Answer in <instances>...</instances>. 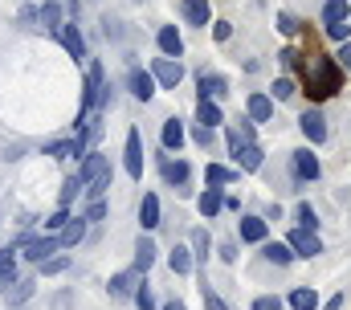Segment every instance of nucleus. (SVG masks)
Listing matches in <instances>:
<instances>
[{"label":"nucleus","instance_id":"1","mask_svg":"<svg viewBox=\"0 0 351 310\" xmlns=\"http://www.w3.org/2000/svg\"><path fill=\"white\" fill-rule=\"evenodd\" d=\"M302 82H306V94H311L315 102H323V98H331V94L343 90V66L331 62V58H323V53H315V58L302 66Z\"/></svg>","mask_w":351,"mask_h":310},{"label":"nucleus","instance_id":"2","mask_svg":"<svg viewBox=\"0 0 351 310\" xmlns=\"http://www.w3.org/2000/svg\"><path fill=\"white\" fill-rule=\"evenodd\" d=\"M78 180H82V188H86L90 196L98 200V196L110 188V163H106V155L90 152L86 159H82V167H78Z\"/></svg>","mask_w":351,"mask_h":310},{"label":"nucleus","instance_id":"3","mask_svg":"<svg viewBox=\"0 0 351 310\" xmlns=\"http://www.w3.org/2000/svg\"><path fill=\"white\" fill-rule=\"evenodd\" d=\"M127 176L131 180H143V139H139L135 127L127 131Z\"/></svg>","mask_w":351,"mask_h":310},{"label":"nucleus","instance_id":"4","mask_svg":"<svg viewBox=\"0 0 351 310\" xmlns=\"http://www.w3.org/2000/svg\"><path fill=\"white\" fill-rule=\"evenodd\" d=\"M152 78H156L160 86L176 90V86H180V78H184V66H180V62H172V58H160V62L152 66Z\"/></svg>","mask_w":351,"mask_h":310},{"label":"nucleus","instance_id":"5","mask_svg":"<svg viewBox=\"0 0 351 310\" xmlns=\"http://www.w3.org/2000/svg\"><path fill=\"white\" fill-rule=\"evenodd\" d=\"M290 253H298V257H315V253H323V245H319V237L311 229H294L290 232Z\"/></svg>","mask_w":351,"mask_h":310},{"label":"nucleus","instance_id":"6","mask_svg":"<svg viewBox=\"0 0 351 310\" xmlns=\"http://www.w3.org/2000/svg\"><path fill=\"white\" fill-rule=\"evenodd\" d=\"M298 127H302V135H306L311 143H323V139H327V119H323L319 110H306V115L298 119Z\"/></svg>","mask_w":351,"mask_h":310},{"label":"nucleus","instance_id":"7","mask_svg":"<svg viewBox=\"0 0 351 310\" xmlns=\"http://www.w3.org/2000/svg\"><path fill=\"white\" fill-rule=\"evenodd\" d=\"M127 82H131V94H135V98H143V102L156 94V78L147 74V70H131V78H127Z\"/></svg>","mask_w":351,"mask_h":310},{"label":"nucleus","instance_id":"8","mask_svg":"<svg viewBox=\"0 0 351 310\" xmlns=\"http://www.w3.org/2000/svg\"><path fill=\"white\" fill-rule=\"evenodd\" d=\"M58 37H62V45H66L74 58H86V41H82L78 25H62V29H58Z\"/></svg>","mask_w":351,"mask_h":310},{"label":"nucleus","instance_id":"9","mask_svg":"<svg viewBox=\"0 0 351 310\" xmlns=\"http://www.w3.org/2000/svg\"><path fill=\"white\" fill-rule=\"evenodd\" d=\"M156 253H160V249H156V241H152V237H139V245H135V270H139V274H147V270H152V261H156Z\"/></svg>","mask_w":351,"mask_h":310},{"label":"nucleus","instance_id":"10","mask_svg":"<svg viewBox=\"0 0 351 310\" xmlns=\"http://www.w3.org/2000/svg\"><path fill=\"white\" fill-rule=\"evenodd\" d=\"M139 225H143V229H156V225H160V196H152V192L143 196V204H139Z\"/></svg>","mask_w":351,"mask_h":310},{"label":"nucleus","instance_id":"11","mask_svg":"<svg viewBox=\"0 0 351 310\" xmlns=\"http://www.w3.org/2000/svg\"><path fill=\"white\" fill-rule=\"evenodd\" d=\"M58 237H45V241H25V257L29 261H45V253H58Z\"/></svg>","mask_w":351,"mask_h":310},{"label":"nucleus","instance_id":"12","mask_svg":"<svg viewBox=\"0 0 351 310\" xmlns=\"http://www.w3.org/2000/svg\"><path fill=\"white\" fill-rule=\"evenodd\" d=\"M250 143H254V127L250 123H233L229 127V152L237 155L241 147H250Z\"/></svg>","mask_w":351,"mask_h":310},{"label":"nucleus","instance_id":"13","mask_svg":"<svg viewBox=\"0 0 351 310\" xmlns=\"http://www.w3.org/2000/svg\"><path fill=\"white\" fill-rule=\"evenodd\" d=\"M294 176L298 180H315L319 176V159L311 152H294Z\"/></svg>","mask_w":351,"mask_h":310},{"label":"nucleus","instance_id":"14","mask_svg":"<svg viewBox=\"0 0 351 310\" xmlns=\"http://www.w3.org/2000/svg\"><path fill=\"white\" fill-rule=\"evenodd\" d=\"M82 237H86V221L78 217V221H66V225H62V237H58V245H62V249H70V245H78Z\"/></svg>","mask_w":351,"mask_h":310},{"label":"nucleus","instance_id":"15","mask_svg":"<svg viewBox=\"0 0 351 310\" xmlns=\"http://www.w3.org/2000/svg\"><path fill=\"white\" fill-rule=\"evenodd\" d=\"M348 0H327V4H323V21H327V29H331V25H343V21H348Z\"/></svg>","mask_w":351,"mask_h":310},{"label":"nucleus","instance_id":"16","mask_svg":"<svg viewBox=\"0 0 351 310\" xmlns=\"http://www.w3.org/2000/svg\"><path fill=\"white\" fill-rule=\"evenodd\" d=\"M196 123H200V127H208V131H213V127H217V123H221V106H213V102H208V98H200V106H196Z\"/></svg>","mask_w":351,"mask_h":310},{"label":"nucleus","instance_id":"17","mask_svg":"<svg viewBox=\"0 0 351 310\" xmlns=\"http://www.w3.org/2000/svg\"><path fill=\"white\" fill-rule=\"evenodd\" d=\"M160 49H164L168 58H180V53H184V41H180V33H176L172 25L160 29Z\"/></svg>","mask_w":351,"mask_h":310},{"label":"nucleus","instance_id":"18","mask_svg":"<svg viewBox=\"0 0 351 310\" xmlns=\"http://www.w3.org/2000/svg\"><path fill=\"white\" fill-rule=\"evenodd\" d=\"M241 241H265V221L262 217H241Z\"/></svg>","mask_w":351,"mask_h":310},{"label":"nucleus","instance_id":"19","mask_svg":"<svg viewBox=\"0 0 351 310\" xmlns=\"http://www.w3.org/2000/svg\"><path fill=\"white\" fill-rule=\"evenodd\" d=\"M184 16L192 25H208V0H184Z\"/></svg>","mask_w":351,"mask_h":310},{"label":"nucleus","instance_id":"20","mask_svg":"<svg viewBox=\"0 0 351 310\" xmlns=\"http://www.w3.org/2000/svg\"><path fill=\"white\" fill-rule=\"evenodd\" d=\"M290 307H294V310H319V294H315L311 286H302V290H294V294H290Z\"/></svg>","mask_w":351,"mask_h":310},{"label":"nucleus","instance_id":"21","mask_svg":"<svg viewBox=\"0 0 351 310\" xmlns=\"http://www.w3.org/2000/svg\"><path fill=\"white\" fill-rule=\"evenodd\" d=\"M229 90V82L221 74H200V98H208V94H225Z\"/></svg>","mask_w":351,"mask_h":310},{"label":"nucleus","instance_id":"22","mask_svg":"<svg viewBox=\"0 0 351 310\" xmlns=\"http://www.w3.org/2000/svg\"><path fill=\"white\" fill-rule=\"evenodd\" d=\"M225 204V196H221V188H208L204 196H200V217H217V208Z\"/></svg>","mask_w":351,"mask_h":310},{"label":"nucleus","instance_id":"23","mask_svg":"<svg viewBox=\"0 0 351 310\" xmlns=\"http://www.w3.org/2000/svg\"><path fill=\"white\" fill-rule=\"evenodd\" d=\"M180 143H184V127H180L176 119H168V123H164V147H168V152H180Z\"/></svg>","mask_w":351,"mask_h":310},{"label":"nucleus","instance_id":"24","mask_svg":"<svg viewBox=\"0 0 351 310\" xmlns=\"http://www.w3.org/2000/svg\"><path fill=\"white\" fill-rule=\"evenodd\" d=\"M135 274H139V270H127V274H119V278H110V294H119V298H127V294H131V286H135Z\"/></svg>","mask_w":351,"mask_h":310},{"label":"nucleus","instance_id":"25","mask_svg":"<svg viewBox=\"0 0 351 310\" xmlns=\"http://www.w3.org/2000/svg\"><path fill=\"white\" fill-rule=\"evenodd\" d=\"M237 163H241L245 171H258V167H262V147H254V143L241 147V152H237Z\"/></svg>","mask_w":351,"mask_h":310},{"label":"nucleus","instance_id":"26","mask_svg":"<svg viewBox=\"0 0 351 310\" xmlns=\"http://www.w3.org/2000/svg\"><path fill=\"white\" fill-rule=\"evenodd\" d=\"M164 180H168V184H184V180H188V163H184V159H168V163H164Z\"/></svg>","mask_w":351,"mask_h":310},{"label":"nucleus","instance_id":"27","mask_svg":"<svg viewBox=\"0 0 351 310\" xmlns=\"http://www.w3.org/2000/svg\"><path fill=\"white\" fill-rule=\"evenodd\" d=\"M250 115H254L258 123H265V119L274 115V102H269L265 94H254V98H250Z\"/></svg>","mask_w":351,"mask_h":310},{"label":"nucleus","instance_id":"28","mask_svg":"<svg viewBox=\"0 0 351 310\" xmlns=\"http://www.w3.org/2000/svg\"><path fill=\"white\" fill-rule=\"evenodd\" d=\"M168 261H172V270H176V274H192V253H188L184 245H176Z\"/></svg>","mask_w":351,"mask_h":310},{"label":"nucleus","instance_id":"29","mask_svg":"<svg viewBox=\"0 0 351 310\" xmlns=\"http://www.w3.org/2000/svg\"><path fill=\"white\" fill-rule=\"evenodd\" d=\"M41 21H45V29H53V33L66 25V21H62V8H58L53 0H45V8H41Z\"/></svg>","mask_w":351,"mask_h":310},{"label":"nucleus","instance_id":"30","mask_svg":"<svg viewBox=\"0 0 351 310\" xmlns=\"http://www.w3.org/2000/svg\"><path fill=\"white\" fill-rule=\"evenodd\" d=\"M0 282H16V257H12V245L0 253Z\"/></svg>","mask_w":351,"mask_h":310},{"label":"nucleus","instance_id":"31","mask_svg":"<svg viewBox=\"0 0 351 310\" xmlns=\"http://www.w3.org/2000/svg\"><path fill=\"white\" fill-rule=\"evenodd\" d=\"M233 180H237V171H229L221 163H208V184H233Z\"/></svg>","mask_w":351,"mask_h":310},{"label":"nucleus","instance_id":"32","mask_svg":"<svg viewBox=\"0 0 351 310\" xmlns=\"http://www.w3.org/2000/svg\"><path fill=\"white\" fill-rule=\"evenodd\" d=\"M265 257H269V261H278V265H290V257H294V253H290V245H274V241H269V245H265Z\"/></svg>","mask_w":351,"mask_h":310},{"label":"nucleus","instance_id":"33","mask_svg":"<svg viewBox=\"0 0 351 310\" xmlns=\"http://www.w3.org/2000/svg\"><path fill=\"white\" fill-rule=\"evenodd\" d=\"M192 249H196V257H200V261H208V232H204V229L192 232Z\"/></svg>","mask_w":351,"mask_h":310},{"label":"nucleus","instance_id":"34","mask_svg":"<svg viewBox=\"0 0 351 310\" xmlns=\"http://www.w3.org/2000/svg\"><path fill=\"white\" fill-rule=\"evenodd\" d=\"M290 94H294V82H290V78H278V82H274V98H278V102H286Z\"/></svg>","mask_w":351,"mask_h":310},{"label":"nucleus","instance_id":"35","mask_svg":"<svg viewBox=\"0 0 351 310\" xmlns=\"http://www.w3.org/2000/svg\"><path fill=\"white\" fill-rule=\"evenodd\" d=\"M66 265H70V257H45L41 261V274H62Z\"/></svg>","mask_w":351,"mask_h":310},{"label":"nucleus","instance_id":"36","mask_svg":"<svg viewBox=\"0 0 351 310\" xmlns=\"http://www.w3.org/2000/svg\"><path fill=\"white\" fill-rule=\"evenodd\" d=\"M298 221H302V229H311V232H315V225H319V221H315V208H311V204H298Z\"/></svg>","mask_w":351,"mask_h":310},{"label":"nucleus","instance_id":"37","mask_svg":"<svg viewBox=\"0 0 351 310\" xmlns=\"http://www.w3.org/2000/svg\"><path fill=\"white\" fill-rule=\"evenodd\" d=\"M78 188H82V180L74 176V180H66V188H62V204H70L74 196H78Z\"/></svg>","mask_w":351,"mask_h":310},{"label":"nucleus","instance_id":"38","mask_svg":"<svg viewBox=\"0 0 351 310\" xmlns=\"http://www.w3.org/2000/svg\"><path fill=\"white\" fill-rule=\"evenodd\" d=\"M278 29H282V33H290V37H294V33H298V21H294V16H290V12H282V16H278Z\"/></svg>","mask_w":351,"mask_h":310},{"label":"nucleus","instance_id":"39","mask_svg":"<svg viewBox=\"0 0 351 310\" xmlns=\"http://www.w3.org/2000/svg\"><path fill=\"white\" fill-rule=\"evenodd\" d=\"M33 294V282H16V290L8 294V302H21V298H29Z\"/></svg>","mask_w":351,"mask_h":310},{"label":"nucleus","instance_id":"40","mask_svg":"<svg viewBox=\"0 0 351 310\" xmlns=\"http://www.w3.org/2000/svg\"><path fill=\"white\" fill-rule=\"evenodd\" d=\"M348 33H351L348 21H343V25H331V29H327V37H331V41H348Z\"/></svg>","mask_w":351,"mask_h":310},{"label":"nucleus","instance_id":"41","mask_svg":"<svg viewBox=\"0 0 351 310\" xmlns=\"http://www.w3.org/2000/svg\"><path fill=\"white\" fill-rule=\"evenodd\" d=\"M135 302H139V310H156V298H152V290H147V286L135 294Z\"/></svg>","mask_w":351,"mask_h":310},{"label":"nucleus","instance_id":"42","mask_svg":"<svg viewBox=\"0 0 351 310\" xmlns=\"http://www.w3.org/2000/svg\"><path fill=\"white\" fill-rule=\"evenodd\" d=\"M204 307H208V310H225V302H221V298L208 290V282H204Z\"/></svg>","mask_w":351,"mask_h":310},{"label":"nucleus","instance_id":"43","mask_svg":"<svg viewBox=\"0 0 351 310\" xmlns=\"http://www.w3.org/2000/svg\"><path fill=\"white\" fill-rule=\"evenodd\" d=\"M66 221H70V213H66V208H62V213H53V217H49V221H45V229H62V225H66Z\"/></svg>","mask_w":351,"mask_h":310},{"label":"nucleus","instance_id":"44","mask_svg":"<svg viewBox=\"0 0 351 310\" xmlns=\"http://www.w3.org/2000/svg\"><path fill=\"white\" fill-rule=\"evenodd\" d=\"M254 310H282V298H258Z\"/></svg>","mask_w":351,"mask_h":310},{"label":"nucleus","instance_id":"45","mask_svg":"<svg viewBox=\"0 0 351 310\" xmlns=\"http://www.w3.org/2000/svg\"><path fill=\"white\" fill-rule=\"evenodd\" d=\"M229 33H233V29H229L225 21H217V25H213V37H217V41H229Z\"/></svg>","mask_w":351,"mask_h":310},{"label":"nucleus","instance_id":"46","mask_svg":"<svg viewBox=\"0 0 351 310\" xmlns=\"http://www.w3.org/2000/svg\"><path fill=\"white\" fill-rule=\"evenodd\" d=\"M102 217H106V208H102V200H94L90 213H86V221H102Z\"/></svg>","mask_w":351,"mask_h":310},{"label":"nucleus","instance_id":"47","mask_svg":"<svg viewBox=\"0 0 351 310\" xmlns=\"http://www.w3.org/2000/svg\"><path fill=\"white\" fill-rule=\"evenodd\" d=\"M208 139H213V131H208V127H200V131H196V143H200V147H208Z\"/></svg>","mask_w":351,"mask_h":310},{"label":"nucleus","instance_id":"48","mask_svg":"<svg viewBox=\"0 0 351 310\" xmlns=\"http://www.w3.org/2000/svg\"><path fill=\"white\" fill-rule=\"evenodd\" d=\"M339 66H343V70H351V45H343V49H339Z\"/></svg>","mask_w":351,"mask_h":310},{"label":"nucleus","instance_id":"49","mask_svg":"<svg viewBox=\"0 0 351 310\" xmlns=\"http://www.w3.org/2000/svg\"><path fill=\"white\" fill-rule=\"evenodd\" d=\"M323 310H339V294H335V298H331V302H327Z\"/></svg>","mask_w":351,"mask_h":310},{"label":"nucleus","instance_id":"50","mask_svg":"<svg viewBox=\"0 0 351 310\" xmlns=\"http://www.w3.org/2000/svg\"><path fill=\"white\" fill-rule=\"evenodd\" d=\"M164 310H184V307H180V302H168V307H164Z\"/></svg>","mask_w":351,"mask_h":310}]
</instances>
